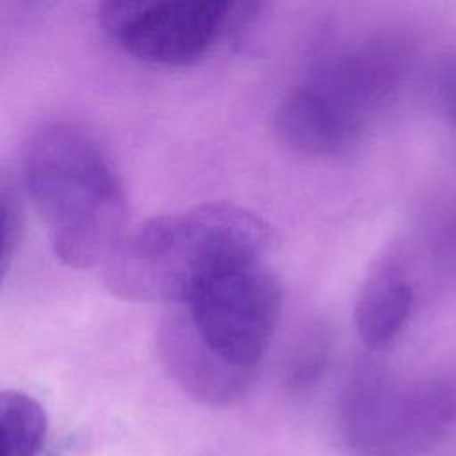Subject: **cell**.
<instances>
[{
  "label": "cell",
  "instance_id": "8fae6325",
  "mask_svg": "<svg viewBox=\"0 0 456 456\" xmlns=\"http://www.w3.org/2000/svg\"><path fill=\"white\" fill-rule=\"evenodd\" d=\"M328 338L322 328H310L303 333L292 354V378L299 383L314 378L326 362Z\"/></svg>",
  "mask_w": 456,
  "mask_h": 456
},
{
  "label": "cell",
  "instance_id": "6da1fadb",
  "mask_svg": "<svg viewBox=\"0 0 456 456\" xmlns=\"http://www.w3.org/2000/svg\"><path fill=\"white\" fill-rule=\"evenodd\" d=\"M159 321L157 353L192 399L230 406L251 388L281 310V287L264 258L223 267Z\"/></svg>",
  "mask_w": 456,
  "mask_h": 456
},
{
  "label": "cell",
  "instance_id": "30bf717a",
  "mask_svg": "<svg viewBox=\"0 0 456 456\" xmlns=\"http://www.w3.org/2000/svg\"><path fill=\"white\" fill-rule=\"evenodd\" d=\"M0 212H2V274L5 276L12 258L18 253L23 235V205L16 183L2 175L0 180Z\"/></svg>",
  "mask_w": 456,
  "mask_h": 456
},
{
  "label": "cell",
  "instance_id": "7a4b0ae2",
  "mask_svg": "<svg viewBox=\"0 0 456 456\" xmlns=\"http://www.w3.org/2000/svg\"><path fill=\"white\" fill-rule=\"evenodd\" d=\"M269 224L226 201L157 216L128 228L103 265V285L126 301L176 305L216 271L264 258Z\"/></svg>",
  "mask_w": 456,
  "mask_h": 456
},
{
  "label": "cell",
  "instance_id": "5b68a950",
  "mask_svg": "<svg viewBox=\"0 0 456 456\" xmlns=\"http://www.w3.org/2000/svg\"><path fill=\"white\" fill-rule=\"evenodd\" d=\"M260 2L109 0L98 5L105 34L132 57L162 66H189L244 36Z\"/></svg>",
  "mask_w": 456,
  "mask_h": 456
},
{
  "label": "cell",
  "instance_id": "8992f818",
  "mask_svg": "<svg viewBox=\"0 0 456 456\" xmlns=\"http://www.w3.org/2000/svg\"><path fill=\"white\" fill-rule=\"evenodd\" d=\"M403 75L401 50L363 39L322 50L303 80L363 134L394 98Z\"/></svg>",
  "mask_w": 456,
  "mask_h": 456
},
{
  "label": "cell",
  "instance_id": "52a82bcc",
  "mask_svg": "<svg viewBox=\"0 0 456 456\" xmlns=\"http://www.w3.org/2000/svg\"><path fill=\"white\" fill-rule=\"evenodd\" d=\"M415 303L413 281L401 251L379 256L367 273L356 301L354 326L374 353L388 349L404 330Z\"/></svg>",
  "mask_w": 456,
  "mask_h": 456
},
{
  "label": "cell",
  "instance_id": "ba28073f",
  "mask_svg": "<svg viewBox=\"0 0 456 456\" xmlns=\"http://www.w3.org/2000/svg\"><path fill=\"white\" fill-rule=\"evenodd\" d=\"M274 126L289 148L312 157L346 153L363 137L354 125L305 82L283 96L274 114Z\"/></svg>",
  "mask_w": 456,
  "mask_h": 456
},
{
  "label": "cell",
  "instance_id": "3957f363",
  "mask_svg": "<svg viewBox=\"0 0 456 456\" xmlns=\"http://www.w3.org/2000/svg\"><path fill=\"white\" fill-rule=\"evenodd\" d=\"M21 185L62 264H103L126 233V196L96 141L66 121L34 126L21 146Z\"/></svg>",
  "mask_w": 456,
  "mask_h": 456
},
{
  "label": "cell",
  "instance_id": "9c48e42d",
  "mask_svg": "<svg viewBox=\"0 0 456 456\" xmlns=\"http://www.w3.org/2000/svg\"><path fill=\"white\" fill-rule=\"evenodd\" d=\"M48 433L45 408L32 395L4 390L0 395L2 456H39Z\"/></svg>",
  "mask_w": 456,
  "mask_h": 456
},
{
  "label": "cell",
  "instance_id": "277c9868",
  "mask_svg": "<svg viewBox=\"0 0 456 456\" xmlns=\"http://www.w3.org/2000/svg\"><path fill=\"white\" fill-rule=\"evenodd\" d=\"M342 422L363 456H422L456 422V399L440 383L401 381L365 360L346 388Z\"/></svg>",
  "mask_w": 456,
  "mask_h": 456
},
{
  "label": "cell",
  "instance_id": "7c38bea8",
  "mask_svg": "<svg viewBox=\"0 0 456 456\" xmlns=\"http://www.w3.org/2000/svg\"><path fill=\"white\" fill-rule=\"evenodd\" d=\"M438 98L447 121L456 130V61L451 62L440 77Z\"/></svg>",
  "mask_w": 456,
  "mask_h": 456
}]
</instances>
